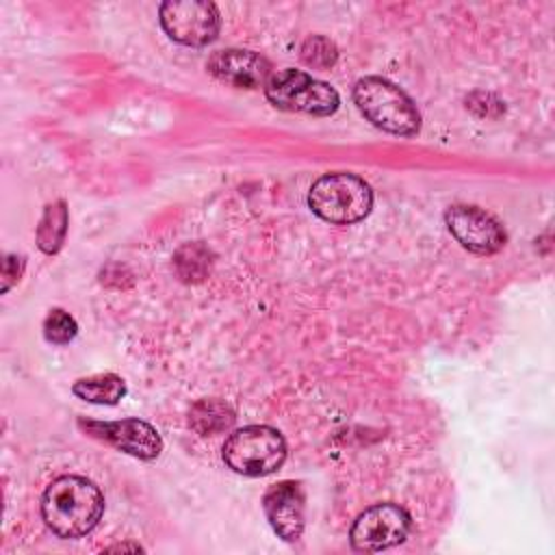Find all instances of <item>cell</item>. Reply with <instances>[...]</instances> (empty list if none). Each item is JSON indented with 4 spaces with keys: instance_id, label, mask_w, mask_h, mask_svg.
<instances>
[{
    "instance_id": "cell-1",
    "label": "cell",
    "mask_w": 555,
    "mask_h": 555,
    "mask_svg": "<svg viewBox=\"0 0 555 555\" xmlns=\"http://www.w3.org/2000/svg\"><path fill=\"white\" fill-rule=\"evenodd\" d=\"M104 496L100 488L80 475L56 477L41 496V516L48 529L63 538H82L100 522Z\"/></svg>"
},
{
    "instance_id": "cell-2",
    "label": "cell",
    "mask_w": 555,
    "mask_h": 555,
    "mask_svg": "<svg viewBox=\"0 0 555 555\" xmlns=\"http://www.w3.org/2000/svg\"><path fill=\"white\" fill-rule=\"evenodd\" d=\"M353 102L358 111L384 132L410 137L421 128V115L412 98L386 78H360L353 87Z\"/></svg>"
},
{
    "instance_id": "cell-3",
    "label": "cell",
    "mask_w": 555,
    "mask_h": 555,
    "mask_svg": "<svg viewBox=\"0 0 555 555\" xmlns=\"http://www.w3.org/2000/svg\"><path fill=\"white\" fill-rule=\"evenodd\" d=\"M308 206L327 223L349 225L362 221L371 212L373 191L369 182L356 173H325L310 186Z\"/></svg>"
},
{
    "instance_id": "cell-4",
    "label": "cell",
    "mask_w": 555,
    "mask_h": 555,
    "mask_svg": "<svg viewBox=\"0 0 555 555\" xmlns=\"http://www.w3.org/2000/svg\"><path fill=\"white\" fill-rule=\"evenodd\" d=\"M286 460L284 436L269 425H247L230 434L223 444V462L238 475L262 477Z\"/></svg>"
},
{
    "instance_id": "cell-5",
    "label": "cell",
    "mask_w": 555,
    "mask_h": 555,
    "mask_svg": "<svg viewBox=\"0 0 555 555\" xmlns=\"http://www.w3.org/2000/svg\"><path fill=\"white\" fill-rule=\"evenodd\" d=\"M267 100L282 111H297L308 115H332L340 106L338 91L323 80L312 78L299 69L273 72L264 85Z\"/></svg>"
},
{
    "instance_id": "cell-6",
    "label": "cell",
    "mask_w": 555,
    "mask_h": 555,
    "mask_svg": "<svg viewBox=\"0 0 555 555\" xmlns=\"http://www.w3.org/2000/svg\"><path fill=\"white\" fill-rule=\"evenodd\" d=\"M160 24L173 41L191 48H202L217 37L221 17L212 2L169 0L160 4Z\"/></svg>"
},
{
    "instance_id": "cell-7",
    "label": "cell",
    "mask_w": 555,
    "mask_h": 555,
    "mask_svg": "<svg viewBox=\"0 0 555 555\" xmlns=\"http://www.w3.org/2000/svg\"><path fill=\"white\" fill-rule=\"evenodd\" d=\"M410 527V514L401 505L377 503L356 518L349 531V542L356 551L375 553L401 544L408 538Z\"/></svg>"
},
{
    "instance_id": "cell-8",
    "label": "cell",
    "mask_w": 555,
    "mask_h": 555,
    "mask_svg": "<svg viewBox=\"0 0 555 555\" xmlns=\"http://www.w3.org/2000/svg\"><path fill=\"white\" fill-rule=\"evenodd\" d=\"M78 425L93 438L134 455L139 460H154L163 451L160 434L141 418H121V421H85Z\"/></svg>"
},
{
    "instance_id": "cell-9",
    "label": "cell",
    "mask_w": 555,
    "mask_h": 555,
    "mask_svg": "<svg viewBox=\"0 0 555 555\" xmlns=\"http://www.w3.org/2000/svg\"><path fill=\"white\" fill-rule=\"evenodd\" d=\"M444 221L453 238L473 254H496L505 245V232L499 221L477 206L455 204L447 208Z\"/></svg>"
},
{
    "instance_id": "cell-10",
    "label": "cell",
    "mask_w": 555,
    "mask_h": 555,
    "mask_svg": "<svg viewBox=\"0 0 555 555\" xmlns=\"http://www.w3.org/2000/svg\"><path fill=\"white\" fill-rule=\"evenodd\" d=\"M306 496L299 481H278L262 496V509L271 529L286 542H297L306 525Z\"/></svg>"
},
{
    "instance_id": "cell-11",
    "label": "cell",
    "mask_w": 555,
    "mask_h": 555,
    "mask_svg": "<svg viewBox=\"0 0 555 555\" xmlns=\"http://www.w3.org/2000/svg\"><path fill=\"white\" fill-rule=\"evenodd\" d=\"M206 69L221 82L238 89L264 87L271 76V65L264 56L251 50H238V48L217 50L208 59Z\"/></svg>"
},
{
    "instance_id": "cell-12",
    "label": "cell",
    "mask_w": 555,
    "mask_h": 555,
    "mask_svg": "<svg viewBox=\"0 0 555 555\" xmlns=\"http://www.w3.org/2000/svg\"><path fill=\"white\" fill-rule=\"evenodd\" d=\"M72 392L89 403L115 405L126 395V382L115 373H98L74 382Z\"/></svg>"
},
{
    "instance_id": "cell-13",
    "label": "cell",
    "mask_w": 555,
    "mask_h": 555,
    "mask_svg": "<svg viewBox=\"0 0 555 555\" xmlns=\"http://www.w3.org/2000/svg\"><path fill=\"white\" fill-rule=\"evenodd\" d=\"M69 212L63 199H56L43 208V215L37 225V247L43 254H56L63 247L67 234Z\"/></svg>"
},
{
    "instance_id": "cell-14",
    "label": "cell",
    "mask_w": 555,
    "mask_h": 555,
    "mask_svg": "<svg viewBox=\"0 0 555 555\" xmlns=\"http://www.w3.org/2000/svg\"><path fill=\"white\" fill-rule=\"evenodd\" d=\"M232 423L234 412L230 410V405L217 399H204L191 408V425L204 436L228 429Z\"/></svg>"
},
{
    "instance_id": "cell-15",
    "label": "cell",
    "mask_w": 555,
    "mask_h": 555,
    "mask_svg": "<svg viewBox=\"0 0 555 555\" xmlns=\"http://www.w3.org/2000/svg\"><path fill=\"white\" fill-rule=\"evenodd\" d=\"M301 61L314 69H330L338 61V48L323 35H312L301 46Z\"/></svg>"
},
{
    "instance_id": "cell-16",
    "label": "cell",
    "mask_w": 555,
    "mask_h": 555,
    "mask_svg": "<svg viewBox=\"0 0 555 555\" xmlns=\"http://www.w3.org/2000/svg\"><path fill=\"white\" fill-rule=\"evenodd\" d=\"M78 334V325L74 317L61 308H54L48 312L43 321V336L52 345H67Z\"/></svg>"
},
{
    "instance_id": "cell-17",
    "label": "cell",
    "mask_w": 555,
    "mask_h": 555,
    "mask_svg": "<svg viewBox=\"0 0 555 555\" xmlns=\"http://www.w3.org/2000/svg\"><path fill=\"white\" fill-rule=\"evenodd\" d=\"M24 256L17 254H7L2 260V293H7L22 275L24 271Z\"/></svg>"
}]
</instances>
